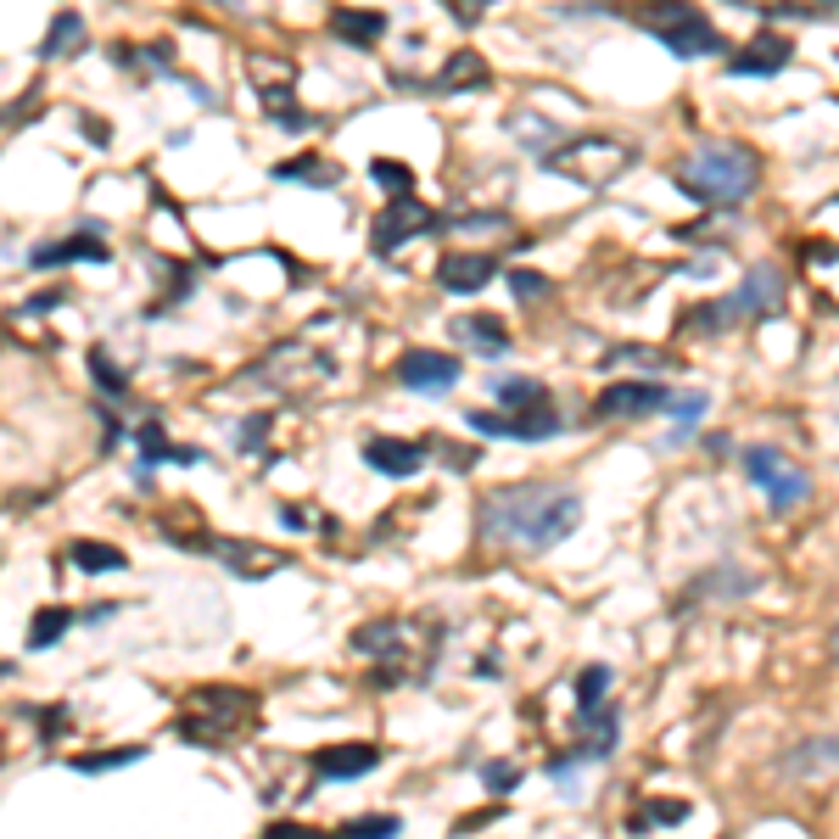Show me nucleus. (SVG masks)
Instances as JSON below:
<instances>
[{"label": "nucleus", "instance_id": "393cba45", "mask_svg": "<svg viewBox=\"0 0 839 839\" xmlns=\"http://www.w3.org/2000/svg\"><path fill=\"white\" fill-rule=\"evenodd\" d=\"M492 392H498V403H503V408H516V414H527V408H549V392H543V381H532V375L492 381Z\"/></svg>", "mask_w": 839, "mask_h": 839}, {"label": "nucleus", "instance_id": "473e14b6", "mask_svg": "<svg viewBox=\"0 0 839 839\" xmlns=\"http://www.w3.org/2000/svg\"><path fill=\"white\" fill-rule=\"evenodd\" d=\"M403 822L397 817H353V822H342V833H353V839H375V833H397Z\"/></svg>", "mask_w": 839, "mask_h": 839}, {"label": "nucleus", "instance_id": "bb28decb", "mask_svg": "<svg viewBox=\"0 0 839 839\" xmlns=\"http://www.w3.org/2000/svg\"><path fill=\"white\" fill-rule=\"evenodd\" d=\"M67 560H73L78 571H118V565H124V549H113V543H91V538H78V543L67 549Z\"/></svg>", "mask_w": 839, "mask_h": 839}, {"label": "nucleus", "instance_id": "49530a36", "mask_svg": "<svg viewBox=\"0 0 839 839\" xmlns=\"http://www.w3.org/2000/svg\"><path fill=\"white\" fill-rule=\"evenodd\" d=\"M828 655L839 660V622H833V633H828Z\"/></svg>", "mask_w": 839, "mask_h": 839}, {"label": "nucleus", "instance_id": "0eeeda50", "mask_svg": "<svg viewBox=\"0 0 839 839\" xmlns=\"http://www.w3.org/2000/svg\"><path fill=\"white\" fill-rule=\"evenodd\" d=\"M330 375V359L325 353H314L308 342H280L264 364H252V375L246 381H275V386H286V392H308V386H319Z\"/></svg>", "mask_w": 839, "mask_h": 839}, {"label": "nucleus", "instance_id": "a18cd8bd", "mask_svg": "<svg viewBox=\"0 0 839 839\" xmlns=\"http://www.w3.org/2000/svg\"><path fill=\"white\" fill-rule=\"evenodd\" d=\"M280 521H286L291 532H302V527H308V516H302V510H291V503H286V510H280Z\"/></svg>", "mask_w": 839, "mask_h": 839}, {"label": "nucleus", "instance_id": "9d476101", "mask_svg": "<svg viewBox=\"0 0 839 839\" xmlns=\"http://www.w3.org/2000/svg\"><path fill=\"white\" fill-rule=\"evenodd\" d=\"M408 633H414L408 622H370V627L353 633V649L370 655V660H381V683H403V660H408L403 638Z\"/></svg>", "mask_w": 839, "mask_h": 839}, {"label": "nucleus", "instance_id": "20e7f679", "mask_svg": "<svg viewBox=\"0 0 839 839\" xmlns=\"http://www.w3.org/2000/svg\"><path fill=\"white\" fill-rule=\"evenodd\" d=\"M638 23L671 51V56H716L722 34L711 29V18L694 7V0H644Z\"/></svg>", "mask_w": 839, "mask_h": 839}, {"label": "nucleus", "instance_id": "e433bc0d", "mask_svg": "<svg viewBox=\"0 0 839 839\" xmlns=\"http://www.w3.org/2000/svg\"><path fill=\"white\" fill-rule=\"evenodd\" d=\"M605 364H660V353H649V348H610Z\"/></svg>", "mask_w": 839, "mask_h": 839}, {"label": "nucleus", "instance_id": "39448f33", "mask_svg": "<svg viewBox=\"0 0 839 839\" xmlns=\"http://www.w3.org/2000/svg\"><path fill=\"white\" fill-rule=\"evenodd\" d=\"M241 722H252V694H241V689H197L185 716H180V739L224 744Z\"/></svg>", "mask_w": 839, "mask_h": 839}, {"label": "nucleus", "instance_id": "58836bf2", "mask_svg": "<svg viewBox=\"0 0 839 839\" xmlns=\"http://www.w3.org/2000/svg\"><path fill=\"white\" fill-rule=\"evenodd\" d=\"M91 370H96L102 392H124V375H118V370H107V353H91Z\"/></svg>", "mask_w": 839, "mask_h": 839}, {"label": "nucleus", "instance_id": "37998d69", "mask_svg": "<svg viewBox=\"0 0 839 839\" xmlns=\"http://www.w3.org/2000/svg\"><path fill=\"white\" fill-rule=\"evenodd\" d=\"M448 224H459V230H498L503 219H498V213H459V219H448Z\"/></svg>", "mask_w": 839, "mask_h": 839}, {"label": "nucleus", "instance_id": "b1692460", "mask_svg": "<svg viewBox=\"0 0 839 839\" xmlns=\"http://www.w3.org/2000/svg\"><path fill=\"white\" fill-rule=\"evenodd\" d=\"M84 40H91V34H84V18L78 12H62L56 23H51V34H45V45H40V56H78L84 51Z\"/></svg>", "mask_w": 839, "mask_h": 839}, {"label": "nucleus", "instance_id": "a19ab883", "mask_svg": "<svg viewBox=\"0 0 839 839\" xmlns=\"http://www.w3.org/2000/svg\"><path fill=\"white\" fill-rule=\"evenodd\" d=\"M683 817H689L683 800H660V806H649V822H683Z\"/></svg>", "mask_w": 839, "mask_h": 839}, {"label": "nucleus", "instance_id": "412c9836", "mask_svg": "<svg viewBox=\"0 0 839 839\" xmlns=\"http://www.w3.org/2000/svg\"><path fill=\"white\" fill-rule=\"evenodd\" d=\"M330 34L348 45H375L386 34V12H359V7H336L330 12Z\"/></svg>", "mask_w": 839, "mask_h": 839}, {"label": "nucleus", "instance_id": "2f4dec72", "mask_svg": "<svg viewBox=\"0 0 839 839\" xmlns=\"http://www.w3.org/2000/svg\"><path fill=\"white\" fill-rule=\"evenodd\" d=\"M605 689H610V671H605V666H587V671H582V678H576V705H582V711H594V705H605V700H599Z\"/></svg>", "mask_w": 839, "mask_h": 839}, {"label": "nucleus", "instance_id": "c03bdc74", "mask_svg": "<svg viewBox=\"0 0 839 839\" xmlns=\"http://www.w3.org/2000/svg\"><path fill=\"white\" fill-rule=\"evenodd\" d=\"M700 414H705V397H700V392L678 403V420H683V426H694V420H700Z\"/></svg>", "mask_w": 839, "mask_h": 839}, {"label": "nucleus", "instance_id": "cd10ccee", "mask_svg": "<svg viewBox=\"0 0 839 839\" xmlns=\"http://www.w3.org/2000/svg\"><path fill=\"white\" fill-rule=\"evenodd\" d=\"M140 744H124V750H102V755H78L73 762V773H113V767H135L140 762Z\"/></svg>", "mask_w": 839, "mask_h": 839}, {"label": "nucleus", "instance_id": "6e6552de", "mask_svg": "<svg viewBox=\"0 0 839 839\" xmlns=\"http://www.w3.org/2000/svg\"><path fill=\"white\" fill-rule=\"evenodd\" d=\"M778 297H784V280H778V269H750V280H744L733 297H722V302L700 308V319H694V325H711V330H722V325H739V319H755V314H767Z\"/></svg>", "mask_w": 839, "mask_h": 839}, {"label": "nucleus", "instance_id": "7c9ffc66", "mask_svg": "<svg viewBox=\"0 0 839 839\" xmlns=\"http://www.w3.org/2000/svg\"><path fill=\"white\" fill-rule=\"evenodd\" d=\"M370 180H375L381 191H397V197L414 185V174H408V168H403L397 157H375V162H370Z\"/></svg>", "mask_w": 839, "mask_h": 839}, {"label": "nucleus", "instance_id": "4be33fe9", "mask_svg": "<svg viewBox=\"0 0 839 839\" xmlns=\"http://www.w3.org/2000/svg\"><path fill=\"white\" fill-rule=\"evenodd\" d=\"M364 459H370L381 476H414L420 465H426V454H420L414 443H392V437H375V443H364Z\"/></svg>", "mask_w": 839, "mask_h": 839}, {"label": "nucleus", "instance_id": "1a4fd4ad", "mask_svg": "<svg viewBox=\"0 0 839 839\" xmlns=\"http://www.w3.org/2000/svg\"><path fill=\"white\" fill-rule=\"evenodd\" d=\"M470 432H487V437H510V443H543L560 432V414L554 408H527V414H487V408H470L465 414Z\"/></svg>", "mask_w": 839, "mask_h": 839}, {"label": "nucleus", "instance_id": "f704fd0d", "mask_svg": "<svg viewBox=\"0 0 839 839\" xmlns=\"http://www.w3.org/2000/svg\"><path fill=\"white\" fill-rule=\"evenodd\" d=\"M510 291H516V297H549V275H532V269H510Z\"/></svg>", "mask_w": 839, "mask_h": 839}, {"label": "nucleus", "instance_id": "ea45409f", "mask_svg": "<svg viewBox=\"0 0 839 839\" xmlns=\"http://www.w3.org/2000/svg\"><path fill=\"white\" fill-rule=\"evenodd\" d=\"M510 135H521V140H543V135H549V124H538V113H521V124L510 118Z\"/></svg>", "mask_w": 839, "mask_h": 839}, {"label": "nucleus", "instance_id": "a211bd4d", "mask_svg": "<svg viewBox=\"0 0 839 839\" xmlns=\"http://www.w3.org/2000/svg\"><path fill=\"white\" fill-rule=\"evenodd\" d=\"M113 252H107V241H96V235H67V241H45V246H34V269H56V264H107Z\"/></svg>", "mask_w": 839, "mask_h": 839}, {"label": "nucleus", "instance_id": "4468645a", "mask_svg": "<svg viewBox=\"0 0 839 839\" xmlns=\"http://www.w3.org/2000/svg\"><path fill=\"white\" fill-rule=\"evenodd\" d=\"M666 403H671V392L660 381H622V386H605L594 408H599V420H638V414H655Z\"/></svg>", "mask_w": 839, "mask_h": 839}, {"label": "nucleus", "instance_id": "ddd939ff", "mask_svg": "<svg viewBox=\"0 0 839 839\" xmlns=\"http://www.w3.org/2000/svg\"><path fill=\"white\" fill-rule=\"evenodd\" d=\"M778 773L795 784H828L839 778V739H806L789 755H778Z\"/></svg>", "mask_w": 839, "mask_h": 839}, {"label": "nucleus", "instance_id": "6ab92c4d", "mask_svg": "<svg viewBox=\"0 0 839 839\" xmlns=\"http://www.w3.org/2000/svg\"><path fill=\"white\" fill-rule=\"evenodd\" d=\"M381 767V750L375 744H336V750H319L314 755V773L319 778H364Z\"/></svg>", "mask_w": 839, "mask_h": 839}, {"label": "nucleus", "instance_id": "c85d7f7f", "mask_svg": "<svg viewBox=\"0 0 839 839\" xmlns=\"http://www.w3.org/2000/svg\"><path fill=\"white\" fill-rule=\"evenodd\" d=\"M264 107L275 113V124H280V129H308V124H314V118H308V113L280 91V84H264Z\"/></svg>", "mask_w": 839, "mask_h": 839}, {"label": "nucleus", "instance_id": "7ed1b4c3", "mask_svg": "<svg viewBox=\"0 0 839 839\" xmlns=\"http://www.w3.org/2000/svg\"><path fill=\"white\" fill-rule=\"evenodd\" d=\"M633 162H638V151L627 140H616V135H576V140H560V146L543 151L549 174H560L571 185H587V191L616 185Z\"/></svg>", "mask_w": 839, "mask_h": 839}, {"label": "nucleus", "instance_id": "72a5a7b5", "mask_svg": "<svg viewBox=\"0 0 839 839\" xmlns=\"http://www.w3.org/2000/svg\"><path fill=\"white\" fill-rule=\"evenodd\" d=\"M481 778H487V789H492V795H510V789L521 784V773H516L510 762H487V767H481Z\"/></svg>", "mask_w": 839, "mask_h": 839}, {"label": "nucleus", "instance_id": "de8ad7c7", "mask_svg": "<svg viewBox=\"0 0 839 839\" xmlns=\"http://www.w3.org/2000/svg\"><path fill=\"white\" fill-rule=\"evenodd\" d=\"M833 7H839V0H833Z\"/></svg>", "mask_w": 839, "mask_h": 839}, {"label": "nucleus", "instance_id": "4c0bfd02", "mask_svg": "<svg viewBox=\"0 0 839 839\" xmlns=\"http://www.w3.org/2000/svg\"><path fill=\"white\" fill-rule=\"evenodd\" d=\"M140 448H146V459H162V454H168V437H162L157 420H151V426H140Z\"/></svg>", "mask_w": 839, "mask_h": 839}, {"label": "nucleus", "instance_id": "79ce46f5", "mask_svg": "<svg viewBox=\"0 0 839 839\" xmlns=\"http://www.w3.org/2000/svg\"><path fill=\"white\" fill-rule=\"evenodd\" d=\"M443 7L459 18V23H476V12H487L492 7V0H443Z\"/></svg>", "mask_w": 839, "mask_h": 839}, {"label": "nucleus", "instance_id": "f3484780", "mask_svg": "<svg viewBox=\"0 0 839 839\" xmlns=\"http://www.w3.org/2000/svg\"><path fill=\"white\" fill-rule=\"evenodd\" d=\"M213 554L235 571V576H275L280 565H286V554L280 549H264V543H241V538H219L213 543Z\"/></svg>", "mask_w": 839, "mask_h": 839}, {"label": "nucleus", "instance_id": "dca6fc26", "mask_svg": "<svg viewBox=\"0 0 839 839\" xmlns=\"http://www.w3.org/2000/svg\"><path fill=\"white\" fill-rule=\"evenodd\" d=\"M437 280H443V291L470 297V291H481L492 280V258H487V252H443Z\"/></svg>", "mask_w": 839, "mask_h": 839}, {"label": "nucleus", "instance_id": "2eb2a0df", "mask_svg": "<svg viewBox=\"0 0 839 839\" xmlns=\"http://www.w3.org/2000/svg\"><path fill=\"white\" fill-rule=\"evenodd\" d=\"M789 56H795V45H789L784 34L762 29V34H755V40L733 56V78H773V73L789 67Z\"/></svg>", "mask_w": 839, "mask_h": 839}, {"label": "nucleus", "instance_id": "423d86ee", "mask_svg": "<svg viewBox=\"0 0 839 839\" xmlns=\"http://www.w3.org/2000/svg\"><path fill=\"white\" fill-rule=\"evenodd\" d=\"M744 476L767 492L773 510H795V503L811 498V476L800 465H789L778 448H744Z\"/></svg>", "mask_w": 839, "mask_h": 839}, {"label": "nucleus", "instance_id": "aec40b11", "mask_svg": "<svg viewBox=\"0 0 839 839\" xmlns=\"http://www.w3.org/2000/svg\"><path fill=\"white\" fill-rule=\"evenodd\" d=\"M454 336L465 348H476L481 359H498L503 348H510V330H503L492 314H470V319H454Z\"/></svg>", "mask_w": 839, "mask_h": 839}, {"label": "nucleus", "instance_id": "a878e982", "mask_svg": "<svg viewBox=\"0 0 839 839\" xmlns=\"http://www.w3.org/2000/svg\"><path fill=\"white\" fill-rule=\"evenodd\" d=\"M481 91L487 84V62L476 56V51H459V56H448V67H443V78H437V91Z\"/></svg>", "mask_w": 839, "mask_h": 839}, {"label": "nucleus", "instance_id": "f8f14e48", "mask_svg": "<svg viewBox=\"0 0 839 839\" xmlns=\"http://www.w3.org/2000/svg\"><path fill=\"white\" fill-rule=\"evenodd\" d=\"M443 219L432 213V208H420V202H392V208H381V219H375V235H370V246L381 252H397L408 235H426V230H437Z\"/></svg>", "mask_w": 839, "mask_h": 839}, {"label": "nucleus", "instance_id": "5701e85b", "mask_svg": "<svg viewBox=\"0 0 839 839\" xmlns=\"http://www.w3.org/2000/svg\"><path fill=\"white\" fill-rule=\"evenodd\" d=\"M275 180H297V185L330 191V185H342V168L325 162V157H291V162H275Z\"/></svg>", "mask_w": 839, "mask_h": 839}, {"label": "nucleus", "instance_id": "c756f323", "mask_svg": "<svg viewBox=\"0 0 839 839\" xmlns=\"http://www.w3.org/2000/svg\"><path fill=\"white\" fill-rule=\"evenodd\" d=\"M67 627H73L67 610H40V616H34V633H29V649H51Z\"/></svg>", "mask_w": 839, "mask_h": 839}, {"label": "nucleus", "instance_id": "f257e3e1", "mask_svg": "<svg viewBox=\"0 0 839 839\" xmlns=\"http://www.w3.org/2000/svg\"><path fill=\"white\" fill-rule=\"evenodd\" d=\"M576 521H582V498L549 481L498 487L476 510L481 543H498V549H554L576 532Z\"/></svg>", "mask_w": 839, "mask_h": 839}, {"label": "nucleus", "instance_id": "f03ea898", "mask_svg": "<svg viewBox=\"0 0 839 839\" xmlns=\"http://www.w3.org/2000/svg\"><path fill=\"white\" fill-rule=\"evenodd\" d=\"M678 185L694 197V202H711V208H739L744 197H755L762 185V162H755L750 146H733V140H705L683 157L678 168Z\"/></svg>", "mask_w": 839, "mask_h": 839}, {"label": "nucleus", "instance_id": "9b49d317", "mask_svg": "<svg viewBox=\"0 0 839 839\" xmlns=\"http://www.w3.org/2000/svg\"><path fill=\"white\" fill-rule=\"evenodd\" d=\"M459 381V359L454 353H437V348H408L397 359V386L408 392H448Z\"/></svg>", "mask_w": 839, "mask_h": 839}, {"label": "nucleus", "instance_id": "c9c22d12", "mask_svg": "<svg viewBox=\"0 0 839 839\" xmlns=\"http://www.w3.org/2000/svg\"><path fill=\"white\" fill-rule=\"evenodd\" d=\"M264 432H269V420H246V426H241V454H264Z\"/></svg>", "mask_w": 839, "mask_h": 839}]
</instances>
